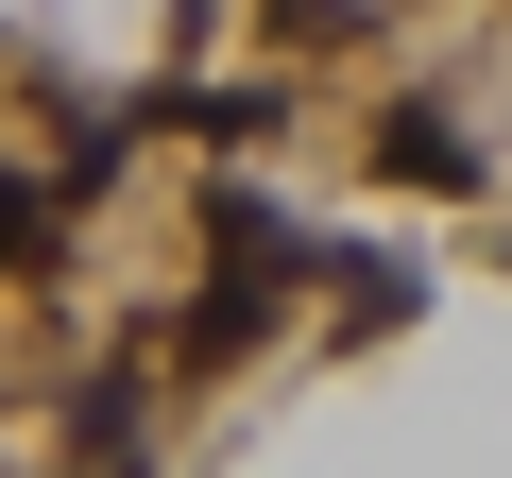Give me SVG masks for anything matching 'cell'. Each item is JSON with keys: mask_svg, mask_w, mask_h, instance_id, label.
Instances as JSON below:
<instances>
[{"mask_svg": "<svg viewBox=\"0 0 512 478\" xmlns=\"http://www.w3.org/2000/svg\"><path fill=\"white\" fill-rule=\"evenodd\" d=\"M35 239H52V205H35L18 171H0V274H35Z\"/></svg>", "mask_w": 512, "mask_h": 478, "instance_id": "2", "label": "cell"}, {"mask_svg": "<svg viewBox=\"0 0 512 478\" xmlns=\"http://www.w3.org/2000/svg\"><path fill=\"white\" fill-rule=\"evenodd\" d=\"M376 154H393V171H410V188H478V137H444V120H427V103H410V120H393V137H376Z\"/></svg>", "mask_w": 512, "mask_h": 478, "instance_id": "1", "label": "cell"}]
</instances>
